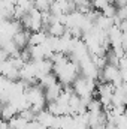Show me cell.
Masks as SVG:
<instances>
[{
  "instance_id": "obj_1",
  "label": "cell",
  "mask_w": 127,
  "mask_h": 129,
  "mask_svg": "<svg viewBox=\"0 0 127 129\" xmlns=\"http://www.w3.org/2000/svg\"><path fill=\"white\" fill-rule=\"evenodd\" d=\"M30 33H32L30 30H26V29H20V30H17V32L12 35L11 41L15 44V47H17L18 50H21V48L27 47V42H29Z\"/></svg>"
},
{
  "instance_id": "obj_2",
  "label": "cell",
  "mask_w": 127,
  "mask_h": 129,
  "mask_svg": "<svg viewBox=\"0 0 127 129\" xmlns=\"http://www.w3.org/2000/svg\"><path fill=\"white\" fill-rule=\"evenodd\" d=\"M61 84L57 81L55 84H52V86H48V87H45L43 89V96H45V99H46V102L48 101H55L57 98H58V95H60V92H61Z\"/></svg>"
},
{
  "instance_id": "obj_3",
  "label": "cell",
  "mask_w": 127,
  "mask_h": 129,
  "mask_svg": "<svg viewBox=\"0 0 127 129\" xmlns=\"http://www.w3.org/2000/svg\"><path fill=\"white\" fill-rule=\"evenodd\" d=\"M64 30H66V26H63L60 21H54L46 29H43V32H46L49 36H55V38H60L64 33Z\"/></svg>"
},
{
  "instance_id": "obj_4",
  "label": "cell",
  "mask_w": 127,
  "mask_h": 129,
  "mask_svg": "<svg viewBox=\"0 0 127 129\" xmlns=\"http://www.w3.org/2000/svg\"><path fill=\"white\" fill-rule=\"evenodd\" d=\"M46 36H48V33L43 32V30L32 32V33H30V38H29L27 45H29V47H30V45H40V44H43V42H45Z\"/></svg>"
},
{
  "instance_id": "obj_5",
  "label": "cell",
  "mask_w": 127,
  "mask_h": 129,
  "mask_svg": "<svg viewBox=\"0 0 127 129\" xmlns=\"http://www.w3.org/2000/svg\"><path fill=\"white\" fill-rule=\"evenodd\" d=\"M115 11H117V6L114 5V3H108L100 12H102V15H105V17H109V18H114L115 17Z\"/></svg>"
},
{
  "instance_id": "obj_6",
  "label": "cell",
  "mask_w": 127,
  "mask_h": 129,
  "mask_svg": "<svg viewBox=\"0 0 127 129\" xmlns=\"http://www.w3.org/2000/svg\"><path fill=\"white\" fill-rule=\"evenodd\" d=\"M32 2H33V6L36 9H39V11H48V8H49V5H51L52 0H32Z\"/></svg>"
},
{
  "instance_id": "obj_7",
  "label": "cell",
  "mask_w": 127,
  "mask_h": 129,
  "mask_svg": "<svg viewBox=\"0 0 127 129\" xmlns=\"http://www.w3.org/2000/svg\"><path fill=\"white\" fill-rule=\"evenodd\" d=\"M18 116L20 117H23L26 122H32V120H34V113H33L30 108H26V110H21V111H18Z\"/></svg>"
},
{
  "instance_id": "obj_8",
  "label": "cell",
  "mask_w": 127,
  "mask_h": 129,
  "mask_svg": "<svg viewBox=\"0 0 127 129\" xmlns=\"http://www.w3.org/2000/svg\"><path fill=\"white\" fill-rule=\"evenodd\" d=\"M20 59H21L24 63H27V62H30V60H32V54H30L29 47H24V48H21V50H20Z\"/></svg>"
},
{
  "instance_id": "obj_9",
  "label": "cell",
  "mask_w": 127,
  "mask_h": 129,
  "mask_svg": "<svg viewBox=\"0 0 127 129\" xmlns=\"http://www.w3.org/2000/svg\"><path fill=\"white\" fill-rule=\"evenodd\" d=\"M2 107H3V105L0 104V117H2Z\"/></svg>"
}]
</instances>
